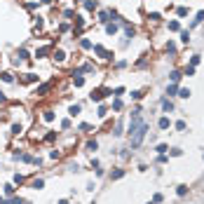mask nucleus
I'll list each match as a JSON object with an SVG mask.
<instances>
[{
    "label": "nucleus",
    "mask_w": 204,
    "mask_h": 204,
    "mask_svg": "<svg viewBox=\"0 0 204 204\" xmlns=\"http://www.w3.org/2000/svg\"><path fill=\"white\" fill-rule=\"evenodd\" d=\"M183 75L193 78V75H195V68H193V66H185V68H183Z\"/></svg>",
    "instance_id": "41"
},
{
    "label": "nucleus",
    "mask_w": 204,
    "mask_h": 204,
    "mask_svg": "<svg viewBox=\"0 0 204 204\" xmlns=\"http://www.w3.org/2000/svg\"><path fill=\"white\" fill-rule=\"evenodd\" d=\"M49 160H59V150H52V153H49Z\"/></svg>",
    "instance_id": "51"
},
{
    "label": "nucleus",
    "mask_w": 204,
    "mask_h": 204,
    "mask_svg": "<svg viewBox=\"0 0 204 204\" xmlns=\"http://www.w3.org/2000/svg\"><path fill=\"white\" fill-rule=\"evenodd\" d=\"M12 181H14V185H24V181H26V178H24L21 174H14V178H12Z\"/></svg>",
    "instance_id": "38"
},
{
    "label": "nucleus",
    "mask_w": 204,
    "mask_h": 204,
    "mask_svg": "<svg viewBox=\"0 0 204 204\" xmlns=\"http://www.w3.org/2000/svg\"><path fill=\"white\" fill-rule=\"evenodd\" d=\"M52 59L56 61V64H64L66 61V52L64 49H52Z\"/></svg>",
    "instance_id": "7"
},
{
    "label": "nucleus",
    "mask_w": 204,
    "mask_h": 204,
    "mask_svg": "<svg viewBox=\"0 0 204 204\" xmlns=\"http://www.w3.org/2000/svg\"><path fill=\"white\" fill-rule=\"evenodd\" d=\"M166 160H169V157H166V155H157V162H160V164H164Z\"/></svg>",
    "instance_id": "53"
},
{
    "label": "nucleus",
    "mask_w": 204,
    "mask_h": 204,
    "mask_svg": "<svg viewBox=\"0 0 204 204\" xmlns=\"http://www.w3.org/2000/svg\"><path fill=\"white\" fill-rule=\"evenodd\" d=\"M157 127H160L162 131H166V129L171 127V120H169V118L164 115V118H160V120H157Z\"/></svg>",
    "instance_id": "10"
},
{
    "label": "nucleus",
    "mask_w": 204,
    "mask_h": 204,
    "mask_svg": "<svg viewBox=\"0 0 204 204\" xmlns=\"http://www.w3.org/2000/svg\"><path fill=\"white\" fill-rule=\"evenodd\" d=\"M31 188L33 190H42L45 188V181H42V178H33V181H31Z\"/></svg>",
    "instance_id": "19"
},
{
    "label": "nucleus",
    "mask_w": 204,
    "mask_h": 204,
    "mask_svg": "<svg viewBox=\"0 0 204 204\" xmlns=\"http://www.w3.org/2000/svg\"><path fill=\"white\" fill-rule=\"evenodd\" d=\"M0 204H10V199H5V197H0Z\"/></svg>",
    "instance_id": "56"
},
{
    "label": "nucleus",
    "mask_w": 204,
    "mask_h": 204,
    "mask_svg": "<svg viewBox=\"0 0 204 204\" xmlns=\"http://www.w3.org/2000/svg\"><path fill=\"white\" fill-rule=\"evenodd\" d=\"M174 127H176V131H185V129H188V124L183 122V120H178V122L174 124Z\"/></svg>",
    "instance_id": "39"
},
{
    "label": "nucleus",
    "mask_w": 204,
    "mask_h": 204,
    "mask_svg": "<svg viewBox=\"0 0 204 204\" xmlns=\"http://www.w3.org/2000/svg\"><path fill=\"white\" fill-rule=\"evenodd\" d=\"M59 204H70V202H68V199H61V202H59Z\"/></svg>",
    "instance_id": "57"
},
{
    "label": "nucleus",
    "mask_w": 204,
    "mask_h": 204,
    "mask_svg": "<svg viewBox=\"0 0 204 204\" xmlns=\"http://www.w3.org/2000/svg\"><path fill=\"white\" fill-rule=\"evenodd\" d=\"M54 118H56V115H54V110H52V108L42 110V120H45V122H54Z\"/></svg>",
    "instance_id": "17"
},
{
    "label": "nucleus",
    "mask_w": 204,
    "mask_h": 204,
    "mask_svg": "<svg viewBox=\"0 0 204 204\" xmlns=\"http://www.w3.org/2000/svg\"><path fill=\"white\" fill-rule=\"evenodd\" d=\"M155 153H157V155H166V153H169V145H166V143H157L155 145Z\"/></svg>",
    "instance_id": "22"
},
{
    "label": "nucleus",
    "mask_w": 204,
    "mask_h": 204,
    "mask_svg": "<svg viewBox=\"0 0 204 204\" xmlns=\"http://www.w3.org/2000/svg\"><path fill=\"white\" fill-rule=\"evenodd\" d=\"M82 85H85V78L80 73H73V87H82Z\"/></svg>",
    "instance_id": "23"
},
{
    "label": "nucleus",
    "mask_w": 204,
    "mask_h": 204,
    "mask_svg": "<svg viewBox=\"0 0 204 204\" xmlns=\"http://www.w3.org/2000/svg\"><path fill=\"white\" fill-rule=\"evenodd\" d=\"M91 49H94V54H99V56H101V59H106V61H110V59H113V54H110V52H106V47H103V45H94Z\"/></svg>",
    "instance_id": "3"
},
{
    "label": "nucleus",
    "mask_w": 204,
    "mask_h": 204,
    "mask_svg": "<svg viewBox=\"0 0 204 204\" xmlns=\"http://www.w3.org/2000/svg\"><path fill=\"white\" fill-rule=\"evenodd\" d=\"M131 99H134V101H141V99H143V89H134L131 91Z\"/></svg>",
    "instance_id": "35"
},
{
    "label": "nucleus",
    "mask_w": 204,
    "mask_h": 204,
    "mask_svg": "<svg viewBox=\"0 0 204 204\" xmlns=\"http://www.w3.org/2000/svg\"><path fill=\"white\" fill-rule=\"evenodd\" d=\"M16 56H19V61H26V59H33L31 54H28V49H26V47H19V49H16Z\"/></svg>",
    "instance_id": "11"
},
{
    "label": "nucleus",
    "mask_w": 204,
    "mask_h": 204,
    "mask_svg": "<svg viewBox=\"0 0 204 204\" xmlns=\"http://www.w3.org/2000/svg\"><path fill=\"white\" fill-rule=\"evenodd\" d=\"M166 52H169V54H176V45H174V42H166Z\"/></svg>",
    "instance_id": "47"
},
{
    "label": "nucleus",
    "mask_w": 204,
    "mask_h": 204,
    "mask_svg": "<svg viewBox=\"0 0 204 204\" xmlns=\"http://www.w3.org/2000/svg\"><path fill=\"white\" fill-rule=\"evenodd\" d=\"M2 193L7 195V197H12V195L16 193V188H14V183H7V185H2Z\"/></svg>",
    "instance_id": "20"
},
{
    "label": "nucleus",
    "mask_w": 204,
    "mask_h": 204,
    "mask_svg": "<svg viewBox=\"0 0 204 204\" xmlns=\"http://www.w3.org/2000/svg\"><path fill=\"white\" fill-rule=\"evenodd\" d=\"M148 204H155V202H148Z\"/></svg>",
    "instance_id": "59"
},
{
    "label": "nucleus",
    "mask_w": 204,
    "mask_h": 204,
    "mask_svg": "<svg viewBox=\"0 0 204 204\" xmlns=\"http://www.w3.org/2000/svg\"><path fill=\"white\" fill-rule=\"evenodd\" d=\"M169 155H171V157H181L183 150H181V148H171V150H169Z\"/></svg>",
    "instance_id": "44"
},
{
    "label": "nucleus",
    "mask_w": 204,
    "mask_h": 204,
    "mask_svg": "<svg viewBox=\"0 0 204 204\" xmlns=\"http://www.w3.org/2000/svg\"><path fill=\"white\" fill-rule=\"evenodd\" d=\"M199 61H202V56H199V54H193V56H190V64H188V66L197 68V66H199Z\"/></svg>",
    "instance_id": "29"
},
{
    "label": "nucleus",
    "mask_w": 204,
    "mask_h": 204,
    "mask_svg": "<svg viewBox=\"0 0 204 204\" xmlns=\"http://www.w3.org/2000/svg\"><path fill=\"white\" fill-rule=\"evenodd\" d=\"M176 96H181V99H190V96H193V91H190L188 87H181V89H178V94H176Z\"/></svg>",
    "instance_id": "24"
},
{
    "label": "nucleus",
    "mask_w": 204,
    "mask_h": 204,
    "mask_svg": "<svg viewBox=\"0 0 204 204\" xmlns=\"http://www.w3.org/2000/svg\"><path fill=\"white\" fill-rule=\"evenodd\" d=\"M108 21H110V10L99 12V24H108Z\"/></svg>",
    "instance_id": "16"
},
{
    "label": "nucleus",
    "mask_w": 204,
    "mask_h": 204,
    "mask_svg": "<svg viewBox=\"0 0 204 204\" xmlns=\"http://www.w3.org/2000/svg\"><path fill=\"white\" fill-rule=\"evenodd\" d=\"M33 19H35V31H42V26H45L42 16H33Z\"/></svg>",
    "instance_id": "37"
},
{
    "label": "nucleus",
    "mask_w": 204,
    "mask_h": 204,
    "mask_svg": "<svg viewBox=\"0 0 204 204\" xmlns=\"http://www.w3.org/2000/svg\"><path fill=\"white\" fill-rule=\"evenodd\" d=\"M80 47H82V49H91L94 45H91V40H89V38H82V40H80Z\"/></svg>",
    "instance_id": "34"
},
{
    "label": "nucleus",
    "mask_w": 204,
    "mask_h": 204,
    "mask_svg": "<svg viewBox=\"0 0 204 204\" xmlns=\"http://www.w3.org/2000/svg\"><path fill=\"white\" fill-rule=\"evenodd\" d=\"M188 185H185V183H181V185H176V195H178V197H185V195H188Z\"/></svg>",
    "instance_id": "21"
},
{
    "label": "nucleus",
    "mask_w": 204,
    "mask_h": 204,
    "mask_svg": "<svg viewBox=\"0 0 204 204\" xmlns=\"http://www.w3.org/2000/svg\"><path fill=\"white\" fill-rule=\"evenodd\" d=\"M21 82H26V85H33V82H40V75H35V73H24Z\"/></svg>",
    "instance_id": "9"
},
{
    "label": "nucleus",
    "mask_w": 204,
    "mask_h": 204,
    "mask_svg": "<svg viewBox=\"0 0 204 204\" xmlns=\"http://www.w3.org/2000/svg\"><path fill=\"white\" fill-rule=\"evenodd\" d=\"M169 31H181V21H178V19H174V21H169Z\"/></svg>",
    "instance_id": "30"
},
{
    "label": "nucleus",
    "mask_w": 204,
    "mask_h": 204,
    "mask_svg": "<svg viewBox=\"0 0 204 204\" xmlns=\"http://www.w3.org/2000/svg\"><path fill=\"white\" fill-rule=\"evenodd\" d=\"M85 150H87V153H96V150H99V143H96V139H89V141H87Z\"/></svg>",
    "instance_id": "12"
},
{
    "label": "nucleus",
    "mask_w": 204,
    "mask_h": 204,
    "mask_svg": "<svg viewBox=\"0 0 204 204\" xmlns=\"http://www.w3.org/2000/svg\"><path fill=\"white\" fill-rule=\"evenodd\" d=\"M73 24H75V28H82V26H85V16L75 14V19H73Z\"/></svg>",
    "instance_id": "31"
},
{
    "label": "nucleus",
    "mask_w": 204,
    "mask_h": 204,
    "mask_svg": "<svg viewBox=\"0 0 204 204\" xmlns=\"http://www.w3.org/2000/svg\"><path fill=\"white\" fill-rule=\"evenodd\" d=\"M106 115H108V106L101 103V106H99V118H106Z\"/></svg>",
    "instance_id": "43"
},
{
    "label": "nucleus",
    "mask_w": 204,
    "mask_h": 204,
    "mask_svg": "<svg viewBox=\"0 0 204 204\" xmlns=\"http://www.w3.org/2000/svg\"><path fill=\"white\" fill-rule=\"evenodd\" d=\"M122 176H124V169H120V166H115L113 171H110V181H120Z\"/></svg>",
    "instance_id": "13"
},
{
    "label": "nucleus",
    "mask_w": 204,
    "mask_h": 204,
    "mask_svg": "<svg viewBox=\"0 0 204 204\" xmlns=\"http://www.w3.org/2000/svg\"><path fill=\"white\" fill-rule=\"evenodd\" d=\"M178 33H181V42L188 45L190 42V31H178Z\"/></svg>",
    "instance_id": "33"
},
{
    "label": "nucleus",
    "mask_w": 204,
    "mask_h": 204,
    "mask_svg": "<svg viewBox=\"0 0 204 204\" xmlns=\"http://www.w3.org/2000/svg\"><path fill=\"white\" fill-rule=\"evenodd\" d=\"M176 14H178V19H183V16H188V7H178V10H176Z\"/></svg>",
    "instance_id": "42"
},
{
    "label": "nucleus",
    "mask_w": 204,
    "mask_h": 204,
    "mask_svg": "<svg viewBox=\"0 0 204 204\" xmlns=\"http://www.w3.org/2000/svg\"><path fill=\"white\" fill-rule=\"evenodd\" d=\"M199 24H204V10H199L197 14H195V19H193V24H190V26H199Z\"/></svg>",
    "instance_id": "18"
},
{
    "label": "nucleus",
    "mask_w": 204,
    "mask_h": 204,
    "mask_svg": "<svg viewBox=\"0 0 204 204\" xmlns=\"http://www.w3.org/2000/svg\"><path fill=\"white\" fill-rule=\"evenodd\" d=\"M0 80L2 82H14V75H12L10 70H5V73H0Z\"/></svg>",
    "instance_id": "28"
},
{
    "label": "nucleus",
    "mask_w": 204,
    "mask_h": 204,
    "mask_svg": "<svg viewBox=\"0 0 204 204\" xmlns=\"http://www.w3.org/2000/svg\"><path fill=\"white\" fill-rule=\"evenodd\" d=\"M80 113H82V106H80V103H73V106L68 108V115H70V118H75V115H80Z\"/></svg>",
    "instance_id": "15"
},
{
    "label": "nucleus",
    "mask_w": 204,
    "mask_h": 204,
    "mask_svg": "<svg viewBox=\"0 0 204 204\" xmlns=\"http://www.w3.org/2000/svg\"><path fill=\"white\" fill-rule=\"evenodd\" d=\"M122 108H124L122 99H115V101H113V110H115V113H120V110H122Z\"/></svg>",
    "instance_id": "32"
},
{
    "label": "nucleus",
    "mask_w": 204,
    "mask_h": 204,
    "mask_svg": "<svg viewBox=\"0 0 204 204\" xmlns=\"http://www.w3.org/2000/svg\"><path fill=\"white\" fill-rule=\"evenodd\" d=\"M106 96H113V89H108V87H99V89H91V94H89V99L94 103H101Z\"/></svg>",
    "instance_id": "2"
},
{
    "label": "nucleus",
    "mask_w": 204,
    "mask_h": 204,
    "mask_svg": "<svg viewBox=\"0 0 204 204\" xmlns=\"http://www.w3.org/2000/svg\"><path fill=\"white\" fill-rule=\"evenodd\" d=\"M160 106H162V113H174V101L171 99H162Z\"/></svg>",
    "instance_id": "6"
},
{
    "label": "nucleus",
    "mask_w": 204,
    "mask_h": 204,
    "mask_svg": "<svg viewBox=\"0 0 204 204\" xmlns=\"http://www.w3.org/2000/svg\"><path fill=\"white\" fill-rule=\"evenodd\" d=\"M80 129H82V131H91V129H94V127H91L89 122H82V124H80Z\"/></svg>",
    "instance_id": "48"
},
{
    "label": "nucleus",
    "mask_w": 204,
    "mask_h": 204,
    "mask_svg": "<svg viewBox=\"0 0 204 204\" xmlns=\"http://www.w3.org/2000/svg\"><path fill=\"white\" fill-rule=\"evenodd\" d=\"M35 7H38V2H33V0H31V2H26V10H35Z\"/></svg>",
    "instance_id": "52"
},
{
    "label": "nucleus",
    "mask_w": 204,
    "mask_h": 204,
    "mask_svg": "<svg viewBox=\"0 0 204 204\" xmlns=\"http://www.w3.org/2000/svg\"><path fill=\"white\" fill-rule=\"evenodd\" d=\"M166 94H169V96H176V94H178V85L169 82V85H166Z\"/></svg>",
    "instance_id": "26"
},
{
    "label": "nucleus",
    "mask_w": 204,
    "mask_h": 204,
    "mask_svg": "<svg viewBox=\"0 0 204 204\" xmlns=\"http://www.w3.org/2000/svg\"><path fill=\"white\" fill-rule=\"evenodd\" d=\"M122 94H124V87H115V89H113V96L115 99H122Z\"/></svg>",
    "instance_id": "40"
},
{
    "label": "nucleus",
    "mask_w": 204,
    "mask_h": 204,
    "mask_svg": "<svg viewBox=\"0 0 204 204\" xmlns=\"http://www.w3.org/2000/svg\"><path fill=\"white\" fill-rule=\"evenodd\" d=\"M153 202H155V204H162V202H164V197H162V195H160V193H157V195H155V197H153Z\"/></svg>",
    "instance_id": "49"
},
{
    "label": "nucleus",
    "mask_w": 204,
    "mask_h": 204,
    "mask_svg": "<svg viewBox=\"0 0 204 204\" xmlns=\"http://www.w3.org/2000/svg\"><path fill=\"white\" fill-rule=\"evenodd\" d=\"M40 5H52V0H38Z\"/></svg>",
    "instance_id": "54"
},
{
    "label": "nucleus",
    "mask_w": 204,
    "mask_h": 204,
    "mask_svg": "<svg viewBox=\"0 0 204 204\" xmlns=\"http://www.w3.org/2000/svg\"><path fill=\"white\" fill-rule=\"evenodd\" d=\"M12 134H14V136L21 134V124H12Z\"/></svg>",
    "instance_id": "46"
},
{
    "label": "nucleus",
    "mask_w": 204,
    "mask_h": 204,
    "mask_svg": "<svg viewBox=\"0 0 204 204\" xmlns=\"http://www.w3.org/2000/svg\"><path fill=\"white\" fill-rule=\"evenodd\" d=\"M148 129H150V127H148V122L143 120V122H141L139 127H136L134 131L129 134V145H131L134 150H136V148H141V143H143V139L148 136Z\"/></svg>",
    "instance_id": "1"
},
{
    "label": "nucleus",
    "mask_w": 204,
    "mask_h": 204,
    "mask_svg": "<svg viewBox=\"0 0 204 204\" xmlns=\"http://www.w3.org/2000/svg\"><path fill=\"white\" fill-rule=\"evenodd\" d=\"M5 101H7V96L2 94V91H0V103H5Z\"/></svg>",
    "instance_id": "55"
},
{
    "label": "nucleus",
    "mask_w": 204,
    "mask_h": 204,
    "mask_svg": "<svg viewBox=\"0 0 204 204\" xmlns=\"http://www.w3.org/2000/svg\"><path fill=\"white\" fill-rule=\"evenodd\" d=\"M148 21H153V24L162 21V14H160V12H150V14H148Z\"/></svg>",
    "instance_id": "27"
},
{
    "label": "nucleus",
    "mask_w": 204,
    "mask_h": 204,
    "mask_svg": "<svg viewBox=\"0 0 204 204\" xmlns=\"http://www.w3.org/2000/svg\"><path fill=\"white\" fill-rule=\"evenodd\" d=\"M113 134H115V136H122V134H124V124H122V122L115 124V131H113Z\"/></svg>",
    "instance_id": "36"
},
{
    "label": "nucleus",
    "mask_w": 204,
    "mask_h": 204,
    "mask_svg": "<svg viewBox=\"0 0 204 204\" xmlns=\"http://www.w3.org/2000/svg\"><path fill=\"white\" fill-rule=\"evenodd\" d=\"M73 2H85V0H73Z\"/></svg>",
    "instance_id": "58"
},
{
    "label": "nucleus",
    "mask_w": 204,
    "mask_h": 204,
    "mask_svg": "<svg viewBox=\"0 0 204 204\" xmlns=\"http://www.w3.org/2000/svg\"><path fill=\"white\" fill-rule=\"evenodd\" d=\"M10 204H28V202H26L24 197H12V199H10Z\"/></svg>",
    "instance_id": "45"
},
{
    "label": "nucleus",
    "mask_w": 204,
    "mask_h": 204,
    "mask_svg": "<svg viewBox=\"0 0 204 204\" xmlns=\"http://www.w3.org/2000/svg\"><path fill=\"white\" fill-rule=\"evenodd\" d=\"M54 139H56V131H49V134L45 136V141H54Z\"/></svg>",
    "instance_id": "50"
},
{
    "label": "nucleus",
    "mask_w": 204,
    "mask_h": 204,
    "mask_svg": "<svg viewBox=\"0 0 204 204\" xmlns=\"http://www.w3.org/2000/svg\"><path fill=\"white\" fill-rule=\"evenodd\" d=\"M96 7H99L96 0H85V10H87V12H94Z\"/></svg>",
    "instance_id": "25"
},
{
    "label": "nucleus",
    "mask_w": 204,
    "mask_h": 204,
    "mask_svg": "<svg viewBox=\"0 0 204 204\" xmlns=\"http://www.w3.org/2000/svg\"><path fill=\"white\" fill-rule=\"evenodd\" d=\"M49 54H52V45H45V47H38V49H35L33 56H35V59H45V56H49Z\"/></svg>",
    "instance_id": "4"
},
{
    "label": "nucleus",
    "mask_w": 204,
    "mask_h": 204,
    "mask_svg": "<svg viewBox=\"0 0 204 204\" xmlns=\"http://www.w3.org/2000/svg\"><path fill=\"white\" fill-rule=\"evenodd\" d=\"M181 78H183V70H169V82H174V85H178L181 82Z\"/></svg>",
    "instance_id": "8"
},
{
    "label": "nucleus",
    "mask_w": 204,
    "mask_h": 204,
    "mask_svg": "<svg viewBox=\"0 0 204 204\" xmlns=\"http://www.w3.org/2000/svg\"><path fill=\"white\" fill-rule=\"evenodd\" d=\"M52 85H54V82H42V85L35 87V91H33V94H35V96H45V94L52 89Z\"/></svg>",
    "instance_id": "5"
},
{
    "label": "nucleus",
    "mask_w": 204,
    "mask_h": 204,
    "mask_svg": "<svg viewBox=\"0 0 204 204\" xmlns=\"http://www.w3.org/2000/svg\"><path fill=\"white\" fill-rule=\"evenodd\" d=\"M118 31H120V26H118L115 21H108V24H106V33H108V35H115Z\"/></svg>",
    "instance_id": "14"
}]
</instances>
